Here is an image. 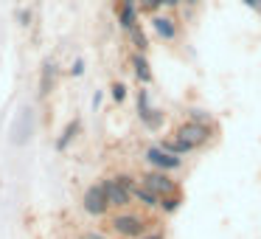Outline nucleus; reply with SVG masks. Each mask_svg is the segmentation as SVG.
<instances>
[{"mask_svg": "<svg viewBox=\"0 0 261 239\" xmlns=\"http://www.w3.org/2000/svg\"><path fill=\"white\" fill-rule=\"evenodd\" d=\"M118 23H121V29H124V31H132L138 26V9L135 6H121Z\"/></svg>", "mask_w": 261, "mask_h": 239, "instance_id": "obj_11", "label": "nucleus"}, {"mask_svg": "<svg viewBox=\"0 0 261 239\" xmlns=\"http://www.w3.org/2000/svg\"><path fill=\"white\" fill-rule=\"evenodd\" d=\"M143 127H146V130H160V127H163V121H166V115H163V110H158V107H152L149 110V115H143Z\"/></svg>", "mask_w": 261, "mask_h": 239, "instance_id": "obj_12", "label": "nucleus"}, {"mask_svg": "<svg viewBox=\"0 0 261 239\" xmlns=\"http://www.w3.org/2000/svg\"><path fill=\"white\" fill-rule=\"evenodd\" d=\"M152 29H154V34H158L160 40H166V42H174L177 37H180L177 20L169 17V14H154V17H152Z\"/></svg>", "mask_w": 261, "mask_h": 239, "instance_id": "obj_6", "label": "nucleus"}, {"mask_svg": "<svg viewBox=\"0 0 261 239\" xmlns=\"http://www.w3.org/2000/svg\"><path fill=\"white\" fill-rule=\"evenodd\" d=\"M115 183H118V186H124L129 194H132V188L138 186V183H135V177H129V175H118V177H115Z\"/></svg>", "mask_w": 261, "mask_h": 239, "instance_id": "obj_18", "label": "nucleus"}, {"mask_svg": "<svg viewBox=\"0 0 261 239\" xmlns=\"http://www.w3.org/2000/svg\"><path fill=\"white\" fill-rule=\"evenodd\" d=\"M113 231L118 236H126V239H141L146 233V220L138 214H115L113 217Z\"/></svg>", "mask_w": 261, "mask_h": 239, "instance_id": "obj_1", "label": "nucleus"}, {"mask_svg": "<svg viewBox=\"0 0 261 239\" xmlns=\"http://www.w3.org/2000/svg\"><path fill=\"white\" fill-rule=\"evenodd\" d=\"M160 6H163V0H143V3H141V9H143V12H158V9Z\"/></svg>", "mask_w": 261, "mask_h": 239, "instance_id": "obj_20", "label": "nucleus"}, {"mask_svg": "<svg viewBox=\"0 0 261 239\" xmlns=\"http://www.w3.org/2000/svg\"><path fill=\"white\" fill-rule=\"evenodd\" d=\"M70 74H73V76H82V74H85V62H82V59H76L73 68H70Z\"/></svg>", "mask_w": 261, "mask_h": 239, "instance_id": "obj_22", "label": "nucleus"}, {"mask_svg": "<svg viewBox=\"0 0 261 239\" xmlns=\"http://www.w3.org/2000/svg\"><path fill=\"white\" fill-rule=\"evenodd\" d=\"M101 186H104V194H107V200H110V205H113V208H126V205L132 203V194L126 192L124 186H118V183H115V177L104 180Z\"/></svg>", "mask_w": 261, "mask_h": 239, "instance_id": "obj_7", "label": "nucleus"}, {"mask_svg": "<svg viewBox=\"0 0 261 239\" xmlns=\"http://www.w3.org/2000/svg\"><path fill=\"white\" fill-rule=\"evenodd\" d=\"M126 34H129V40H132V45L138 48V54H143L149 48V42H146V34H143L141 31V26H135V29L132 31H126Z\"/></svg>", "mask_w": 261, "mask_h": 239, "instance_id": "obj_13", "label": "nucleus"}, {"mask_svg": "<svg viewBox=\"0 0 261 239\" xmlns=\"http://www.w3.org/2000/svg\"><path fill=\"white\" fill-rule=\"evenodd\" d=\"M188 121H197V124H211V113L208 110H199V107H191L188 110Z\"/></svg>", "mask_w": 261, "mask_h": 239, "instance_id": "obj_16", "label": "nucleus"}, {"mask_svg": "<svg viewBox=\"0 0 261 239\" xmlns=\"http://www.w3.org/2000/svg\"><path fill=\"white\" fill-rule=\"evenodd\" d=\"M141 239H163V236H160V233H143Z\"/></svg>", "mask_w": 261, "mask_h": 239, "instance_id": "obj_25", "label": "nucleus"}, {"mask_svg": "<svg viewBox=\"0 0 261 239\" xmlns=\"http://www.w3.org/2000/svg\"><path fill=\"white\" fill-rule=\"evenodd\" d=\"M132 70H135L141 85H152V68H149L146 54H135V57H132Z\"/></svg>", "mask_w": 261, "mask_h": 239, "instance_id": "obj_9", "label": "nucleus"}, {"mask_svg": "<svg viewBox=\"0 0 261 239\" xmlns=\"http://www.w3.org/2000/svg\"><path fill=\"white\" fill-rule=\"evenodd\" d=\"M51 76H54V65H45V76H42V93H48V87H51Z\"/></svg>", "mask_w": 261, "mask_h": 239, "instance_id": "obj_21", "label": "nucleus"}, {"mask_svg": "<svg viewBox=\"0 0 261 239\" xmlns=\"http://www.w3.org/2000/svg\"><path fill=\"white\" fill-rule=\"evenodd\" d=\"M82 205H85V211L87 214H93V217H101V214H107V208H110V200H107V194H104V186L98 183V186H90L85 192V200H82Z\"/></svg>", "mask_w": 261, "mask_h": 239, "instance_id": "obj_5", "label": "nucleus"}, {"mask_svg": "<svg viewBox=\"0 0 261 239\" xmlns=\"http://www.w3.org/2000/svg\"><path fill=\"white\" fill-rule=\"evenodd\" d=\"M160 147H163L166 152L177 155V158H182V155L194 152V147H191V144H188V141H182V138H177V135H171V138H163V141H160Z\"/></svg>", "mask_w": 261, "mask_h": 239, "instance_id": "obj_10", "label": "nucleus"}, {"mask_svg": "<svg viewBox=\"0 0 261 239\" xmlns=\"http://www.w3.org/2000/svg\"><path fill=\"white\" fill-rule=\"evenodd\" d=\"M110 90H113V99H115V102H124V99H126V87L121 85V82H115Z\"/></svg>", "mask_w": 261, "mask_h": 239, "instance_id": "obj_19", "label": "nucleus"}, {"mask_svg": "<svg viewBox=\"0 0 261 239\" xmlns=\"http://www.w3.org/2000/svg\"><path fill=\"white\" fill-rule=\"evenodd\" d=\"M138 0H121V6H135Z\"/></svg>", "mask_w": 261, "mask_h": 239, "instance_id": "obj_26", "label": "nucleus"}, {"mask_svg": "<svg viewBox=\"0 0 261 239\" xmlns=\"http://www.w3.org/2000/svg\"><path fill=\"white\" fill-rule=\"evenodd\" d=\"M146 163L152 166V169H160V172H177V169H182V158L166 152L160 144H154V147L146 149Z\"/></svg>", "mask_w": 261, "mask_h": 239, "instance_id": "obj_3", "label": "nucleus"}, {"mask_svg": "<svg viewBox=\"0 0 261 239\" xmlns=\"http://www.w3.org/2000/svg\"><path fill=\"white\" fill-rule=\"evenodd\" d=\"M132 200H138L143 208H160V197L152 192V188L143 186V183H138V186L132 188Z\"/></svg>", "mask_w": 261, "mask_h": 239, "instance_id": "obj_8", "label": "nucleus"}, {"mask_svg": "<svg viewBox=\"0 0 261 239\" xmlns=\"http://www.w3.org/2000/svg\"><path fill=\"white\" fill-rule=\"evenodd\" d=\"M180 3H182V0H163V6H166V9H177Z\"/></svg>", "mask_w": 261, "mask_h": 239, "instance_id": "obj_24", "label": "nucleus"}, {"mask_svg": "<svg viewBox=\"0 0 261 239\" xmlns=\"http://www.w3.org/2000/svg\"><path fill=\"white\" fill-rule=\"evenodd\" d=\"M149 110H152V104H149V90H138V115H149Z\"/></svg>", "mask_w": 261, "mask_h": 239, "instance_id": "obj_17", "label": "nucleus"}, {"mask_svg": "<svg viewBox=\"0 0 261 239\" xmlns=\"http://www.w3.org/2000/svg\"><path fill=\"white\" fill-rule=\"evenodd\" d=\"M76 132H79V121H70V124L65 127L62 138H59V141H57V147H59V149H65V147H68V144H70V141H73V138H76Z\"/></svg>", "mask_w": 261, "mask_h": 239, "instance_id": "obj_15", "label": "nucleus"}, {"mask_svg": "<svg viewBox=\"0 0 261 239\" xmlns=\"http://www.w3.org/2000/svg\"><path fill=\"white\" fill-rule=\"evenodd\" d=\"M177 138H182V141H188L194 149L205 147V144L211 141V124H197V121H182L180 127L174 130Z\"/></svg>", "mask_w": 261, "mask_h": 239, "instance_id": "obj_2", "label": "nucleus"}, {"mask_svg": "<svg viewBox=\"0 0 261 239\" xmlns=\"http://www.w3.org/2000/svg\"><path fill=\"white\" fill-rule=\"evenodd\" d=\"M143 186L152 188V192L158 194L160 200L169 197V194H177V192H180V188H177V183L169 177V172H160V169L146 172V175H143Z\"/></svg>", "mask_w": 261, "mask_h": 239, "instance_id": "obj_4", "label": "nucleus"}, {"mask_svg": "<svg viewBox=\"0 0 261 239\" xmlns=\"http://www.w3.org/2000/svg\"><path fill=\"white\" fill-rule=\"evenodd\" d=\"M242 3H244L247 9H253V12H258V14H261V0H242Z\"/></svg>", "mask_w": 261, "mask_h": 239, "instance_id": "obj_23", "label": "nucleus"}, {"mask_svg": "<svg viewBox=\"0 0 261 239\" xmlns=\"http://www.w3.org/2000/svg\"><path fill=\"white\" fill-rule=\"evenodd\" d=\"M180 205H182V194H180V192H177V194H169V197L160 200V208H163L166 214H174Z\"/></svg>", "mask_w": 261, "mask_h": 239, "instance_id": "obj_14", "label": "nucleus"}]
</instances>
